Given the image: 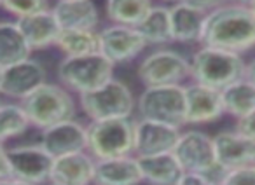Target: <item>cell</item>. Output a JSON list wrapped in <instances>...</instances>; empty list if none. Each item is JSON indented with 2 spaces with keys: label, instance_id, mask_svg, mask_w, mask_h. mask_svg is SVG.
<instances>
[{
  "label": "cell",
  "instance_id": "obj_10",
  "mask_svg": "<svg viewBox=\"0 0 255 185\" xmlns=\"http://www.w3.org/2000/svg\"><path fill=\"white\" fill-rule=\"evenodd\" d=\"M5 154H7L9 173L12 178L26 185L49 184L54 157L40 143L11 147L5 149Z\"/></svg>",
  "mask_w": 255,
  "mask_h": 185
},
{
  "label": "cell",
  "instance_id": "obj_5",
  "mask_svg": "<svg viewBox=\"0 0 255 185\" xmlns=\"http://www.w3.org/2000/svg\"><path fill=\"white\" fill-rule=\"evenodd\" d=\"M114 70L116 67L102 53H91L82 56H65L58 65L56 74L63 88L70 92L84 94L114 79Z\"/></svg>",
  "mask_w": 255,
  "mask_h": 185
},
{
  "label": "cell",
  "instance_id": "obj_30",
  "mask_svg": "<svg viewBox=\"0 0 255 185\" xmlns=\"http://www.w3.org/2000/svg\"><path fill=\"white\" fill-rule=\"evenodd\" d=\"M219 185H255V166L245 164L226 171Z\"/></svg>",
  "mask_w": 255,
  "mask_h": 185
},
{
  "label": "cell",
  "instance_id": "obj_37",
  "mask_svg": "<svg viewBox=\"0 0 255 185\" xmlns=\"http://www.w3.org/2000/svg\"><path fill=\"white\" fill-rule=\"evenodd\" d=\"M227 4H236V5H247V7H250V4L254 2V0H226Z\"/></svg>",
  "mask_w": 255,
  "mask_h": 185
},
{
  "label": "cell",
  "instance_id": "obj_12",
  "mask_svg": "<svg viewBox=\"0 0 255 185\" xmlns=\"http://www.w3.org/2000/svg\"><path fill=\"white\" fill-rule=\"evenodd\" d=\"M44 82H47L46 67L39 60H33L30 56L9 67H2L0 94L11 100L21 101Z\"/></svg>",
  "mask_w": 255,
  "mask_h": 185
},
{
  "label": "cell",
  "instance_id": "obj_6",
  "mask_svg": "<svg viewBox=\"0 0 255 185\" xmlns=\"http://www.w3.org/2000/svg\"><path fill=\"white\" fill-rule=\"evenodd\" d=\"M136 100L126 82L110 79L95 91L79 94V107L89 121L131 117Z\"/></svg>",
  "mask_w": 255,
  "mask_h": 185
},
{
  "label": "cell",
  "instance_id": "obj_14",
  "mask_svg": "<svg viewBox=\"0 0 255 185\" xmlns=\"http://www.w3.org/2000/svg\"><path fill=\"white\" fill-rule=\"evenodd\" d=\"M185 89V124H210L224 115L220 91L208 86L189 82Z\"/></svg>",
  "mask_w": 255,
  "mask_h": 185
},
{
  "label": "cell",
  "instance_id": "obj_42",
  "mask_svg": "<svg viewBox=\"0 0 255 185\" xmlns=\"http://www.w3.org/2000/svg\"><path fill=\"white\" fill-rule=\"evenodd\" d=\"M49 185H60V184H49Z\"/></svg>",
  "mask_w": 255,
  "mask_h": 185
},
{
  "label": "cell",
  "instance_id": "obj_38",
  "mask_svg": "<svg viewBox=\"0 0 255 185\" xmlns=\"http://www.w3.org/2000/svg\"><path fill=\"white\" fill-rule=\"evenodd\" d=\"M250 11L254 12V16H255V0H254V2H252V4H250Z\"/></svg>",
  "mask_w": 255,
  "mask_h": 185
},
{
  "label": "cell",
  "instance_id": "obj_29",
  "mask_svg": "<svg viewBox=\"0 0 255 185\" xmlns=\"http://www.w3.org/2000/svg\"><path fill=\"white\" fill-rule=\"evenodd\" d=\"M0 7L11 16H14L16 19L51 9L49 0H2Z\"/></svg>",
  "mask_w": 255,
  "mask_h": 185
},
{
  "label": "cell",
  "instance_id": "obj_2",
  "mask_svg": "<svg viewBox=\"0 0 255 185\" xmlns=\"http://www.w3.org/2000/svg\"><path fill=\"white\" fill-rule=\"evenodd\" d=\"M19 103L28 117L30 126H35L39 129L75 119L77 114V105L72 92L54 82H44Z\"/></svg>",
  "mask_w": 255,
  "mask_h": 185
},
{
  "label": "cell",
  "instance_id": "obj_1",
  "mask_svg": "<svg viewBox=\"0 0 255 185\" xmlns=\"http://www.w3.org/2000/svg\"><path fill=\"white\" fill-rule=\"evenodd\" d=\"M201 46L245 54L255 49V16L247 5L224 4L206 14Z\"/></svg>",
  "mask_w": 255,
  "mask_h": 185
},
{
  "label": "cell",
  "instance_id": "obj_41",
  "mask_svg": "<svg viewBox=\"0 0 255 185\" xmlns=\"http://www.w3.org/2000/svg\"><path fill=\"white\" fill-rule=\"evenodd\" d=\"M0 75H2V67H0Z\"/></svg>",
  "mask_w": 255,
  "mask_h": 185
},
{
  "label": "cell",
  "instance_id": "obj_19",
  "mask_svg": "<svg viewBox=\"0 0 255 185\" xmlns=\"http://www.w3.org/2000/svg\"><path fill=\"white\" fill-rule=\"evenodd\" d=\"M142 182L138 161L133 154L95 163V185H138Z\"/></svg>",
  "mask_w": 255,
  "mask_h": 185
},
{
  "label": "cell",
  "instance_id": "obj_35",
  "mask_svg": "<svg viewBox=\"0 0 255 185\" xmlns=\"http://www.w3.org/2000/svg\"><path fill=\"white\" fill-rule=\"evenodd\" d=\"M243 77L250 82L252 86L255 88V58L250 60L248 63H245V72H243Z\"/></svg>",
  "mask_w": 255,
  "mask_h": 185
},
{
  "label": "cell",
  "instance_id": "obj_20",
  "mask_svg": "<svg viewBox=\"0 0 255 185\" xmlns=\"http://www.w3.org/2000/svg\"><path fill=\"white\" fill-rule=\"evenodd\" d=\"M208 12L196 9L185 2H175L170 7V28L171 40L180 44H199L203 35V26Z\"/></svg>",
  "mask_w": 255,
  "mask_h": 185
},
{
  "label": "cell",
  "instance_id": "obj_11",
  "mask_svg": "<svg viewBox=\"0 0 255 185\" xmlns=\"http://www.w3.org/2000/svg\"><path fill=\"white\" fill-rule=\"evenodd\" d=\"M100 53L114 65H124L133 61L145 51L147 42L135 26L109 25L98 32Z\"/></svg>",
  "mask_w": 255,
  "mask_h": 185
},
{
  "label": "cell",
  "instance_id": "obj_25",
  "mask_svg": "<svg viewBox=\"0 0 255 185\" xmlns=\"http://www.w3.org/2000/svg\"><path fill=\"white\" fill-rule=\"evenodd\" d=\"M135 28L143 37L147 46H166L173 42L170 28V7L166 5H152Z\"/></svg>",
  "mask_w": 255,
  "mask_h": 185
},
{
  "label": "cell",
  "instance_id": "obj_26",
  "mask_svg": "<svg viewBox=\"0 0 255 185\" xmlns=\"http://www.w3.org/2000/svg\"><path fill=\"white\" fill-rule=\"evenodd\" d=\"M152 7V0H105V14L112 25L136 26Z\"/></svg>",
  "mask_w": 255,
  "mask_h": 185
},
{
  "label": "cell",
  "instance_id": "obj_44",
  "mask_svg": "<svg viewBox=\"0 0 255 185\" xmlns=\"http://www.w3.org/2000/svg\"><path fill=\"white\" fill-rule=\"evenodd\" d=\"M93 185H95V184H93Z\"/></svg>",
  "mask_w": 255,
  "mask_h": 185
},
{
  "label": "cell",
  "instance_id": "obj_17",
  "mask_svg": "<svg viewBox=\"0 0 255 185\" xmlns=\"http://www.w3.org/2000/svg\"><path fill=\"white\" fill-rule=\"evenodd\" d=\"M95 163L88 150L54 157L49 184L60 185H93Z\"/></svg>",
  "mask_w": 255,
  "mask_h": 185
},
{
  "label": "cell",
  "instance_id": "obj_3",
  "mask_svg": "<svg viewBox=\"0 0 255 185\" xmlns=\"http://www.w3.org/2000/svg\"><path fill=\"white\" fill-rule=\"evenodd\" d=\"M189 65V79H192V82L208 86L217 91L241 79L245 72L243 54L210 46H201V49L191 56Z\"/></svg>",
  "mask_w": 255,
  "mask_h": 185
},
{
  "label": "cell",
  "instance_id": "obj_34",
  "mask_svg": "<svg viewBox=\"0 0 255 185\" xmlns=\"http://www.w3.org/2000/svg\"><path fill=\"white\" fill-rule=\"evenodd\" d=\"M11 177L9 173V164H7V154H5V145L0 143V178Z\"/></svg>",
  "mask_w": 255,
  "mask_h": 185
},
{
  "label": "cell",
  "instance_id": "obj_28",
  "mask_svg": "<svg viewBox=\"0 0 255 185\" xmlns=\"http://www.w3.org/2000/svg\"><path fill=\"white\" fill-rule=\"evenodd\" d=\"M30 128V121L21 103H2L0 101V143L18 138Z\"/></svg>",
  "mask_w": 255,
  "mask_h": 185
},
{
  "label": "cell",
  "instance_id": "obj_27",
  "mask_svg": "<svg viewBox=\"0 0 255 185\" xmlns=\"http://www.w3.org/2000/svg\"><path fill=\"white\" fill-rule=\"evenodd\" d=\"M54 46L65 56L100 53V37L96 30H61Z\"/></svg>",
  "mask_w": 255,
  "mask_h": 185
},
{
  "label": "cell",
  "instance_id": "obj_39",
  "mask_svg": "<svg viewBox=\"0 0 255 185\" xmlns=\"http://www.w3.org/2000/svg\"><path fill=\"white\" fill-rule=\"evenodd\" d=\"M164 2H173L175 4V2H180V0H164Z\"/></svg>",
  "mask_w": 255,
  "mask_h": 185
},
{
  "label": "cell",
  "instance_id": "obj_24",
  "mask_svg": "<svg viewBox=\"0 0 255 185\" xmlns=\"http://www.w3.org/2000/svg\"><path fill=\"white\" fill-rule=\"evenodd\" d=\"M28 42L16 21H0V67H9L32 56Z\"/></svg>",
  "mask_w": 255,
  "mask_h": 185
},
{
  "label": "cell",
  "instance_id": "obj_15",
  "mask_svg": "<svg viewBox=\"0 0 255 185\" xmlns=\"http://www.w3.org/2000/svg\"><path fill=\"white\" fill-rule=\"evenodd\" d=\"M40 145L53 157L81 152L88 149V131L86 126L75 119L58 122L46 129H40Z\"/></svg>",
  "mask_w": 255,
  "mask_h": 185
},
{
  "label": "cell",
  "instance_id": "obj_13",
  "mask_svg": "<svg viewBox=\"0 0 255 185\" xmlns=\"http://www.w3.org/2000/svg\"><path fill=\"white\" fill-rule=\"evenodd\" d=\"M180 136V128L164 122L135 119V138H133V156H157L173 152V147Z\"/></svg>",
  "mask_w": 255,
  "mask_h": 185
},
{
  "label": "cell",
  "instance_id": "obj_32",
  "mask_svg": "<svg viewBox=\"0 0 255 185\" xmlns=\"http://www.w3.org/2000/svg\"><path fill=\"white\" fill-rule=\"evenodd\" d=\"M175 185H219L217 182L210 180L205 175L198 173H182V177L177 180Z\"/></svg>",
  "mask_w": 255,
  "mask_h": 185
},
{
  "label": "cell",
  "instance_id": "obj_43",
  "mask_svg": "<svg viewBox=\"0 0 255 185\" xmlns=\"http://www.w3.org/2000/svg\"><path fill=\"white\" fill-rule=\"evenodd\" d=\"M0 2H2V0H0Z\"/></svg>",
  "mask_w": 255,
  "mask_h": 185
},
{
  "label": "cell",
  "instance_id": "obj_40",
  "mask_svg": "<svg viewBox=\"0 0 255 185\" xmlns=\"http://www.w3.org/2000/svg\"><path fill=\"white\" fill-rule=\"evenodd\" d=\"M252 164H254V166H255V156H254V159H252Z\"/></svg>",
  "mask_w": 255,
  "mask_h": 185
},
{
  "label": "cell",
  "instance_id": "obj_4",
  "mask_svg": "<svg viewBox=\"0 0 255 185\" xmlns=\"http://www.w3.org/2000/svg\"><path fill=\"white\" fill-rule=\"evenodd\" d=\"M86 131H88L86 150L91 154L95 161L133 154V138H135L133 117L89 121Z\"/></svg>",
  "mask_w": 255,
  "mask_h": 185
},
{
  "label": "cell",
  "instance_id": "obj_36",
  "mask_svg": "<svg viewBox=\"0 0 255 185\" xmlns=\"http://www.w3.org/2000/svg\"><path fill=\"white\" fill-rule=\"evenodd\" d=\"M0 185H26V184L16 180V178H12V177H5V178H0Z\"/></svg>",
  "mask_w": 255,
  "mask_h": 185
},
{
  "label": "cell",
  "instance_id": "obj_23",
  "mask_svg": "<svg viewBox=\"0 0 255 185\" xmlns=\"http://www.w3.org/2000/svg\"><path fill=\"white\" fill-rule=\"evenodd\" d=\"M220 101H222L224 114L238 121L255 108V88L247 79L241 77L220 89Z\"/></svg>",
  "mask_w": 255,
  "mask_h": 185
},
{
  "label": "cell",
  "instance_id": "obj_21",
  "mask_svg": "<svg viewBox=\"0 0 255 185\" xmlns=\"http://www.w3.org/2000/svg\"><path fill=\"white\" fill-rule=\"evenodd\" d=\"M16 23H18L19 30H21L23 37L26 39L32 51L47 49V47L54 46L58 35L61 32L60 25H58L51 9L25 16V18H19L16 19Z\"/></svg>",
  "mask_w": 255,
  "mask_h": 185
},
{
  "label": "cell",
  "instance_id": "obj_8",
  "mask_svg": "<svg viewBox=\"0 0 255 185\" xmlns=\"http://www.w3.org/2000/svg\"><path fill=\"white\" fill-rule=\"evenodd\" d=\"M173 156L177 157L184 173L205 175L210 180L220 184L226 171L217 164L213 138L198 129L180 131L173 147Z\"/></svg>",
  "mask_w": 255,
  "mask_h": 185
},
{
  "label": "cell",
  "instance_id": "obj_16",
  "mask_svg": "<svg viewBox=\"0 0 255 185\" xmlns=\"http://www.w3.org/2000/svg\"><path fill=\"white\" fill-rule=\"evenodd\" d=\"M213 150L217 164L224 171H229L245 164H252L255 156V142L234 128L213 136Z\"/></svg>",
  "mask_w": 255,
  "mask_h": 185
},
{
  "label": "cell",
  "instance_id": "obj_33",
  "mask_svg": "<svg viewBox=\"0 0 255 185\" xmlns=\"http://www.w3.org/2000/svg\"><path fill=\"white\" fill-rule=\"evenodd\" d=\"M182 2H185V4L192 5V7H196V9H201V11H205V12H210V11H213V9L226 4V0H182Z\"/></svg>",
  "mask_w": 255,
  "mask_h": 185
},
{
  "label": "cell",
  "instance_id": "obj_9",
  "mask_svg": "<svg viewBox=\"0 0 255 185\" xmlns=\"http://www.w3.org/2000/svg\"><path fill=\"white\" fill-rule=\"evenodd\" d=\"M191 74L189 60L182 53L170 47H161L149 53L138 65L140 82L143 86H170L182 84Z\"/></svg>",
  "mask_w": 255,
  "mask_h": 185
},
{
  "label": "cell",
  "instance_id": "obj_31",
  "mask_svg": "<svg viewBox=\"0 0 255 185\" xmlns=\"http://www.w3.org/2000/svg\"><path fill=\"white\" fill-rule=\"evenodd\" d=\"M236 129L255 142V108L252 112H248L247 115H243L241 119H238Z\"/></svg>",
  "mask_w": 255,
  "mask_h": 185
},
{
  "label": "cell",
  "instance_id": "obj_18",
  "mask_svg": "<svg viewBox=\"0 0 255 185\" xmlns=\"http://www.w3.org/2000/svg\"><path fill=\"white\" fill-rule=\"evenodd\" d=\"M61 30H96L100 11L95 0H58L51 7Z\"/></svg>",
  "mask_w": 255,
  "mask_h": 185
},
{
  "label": "cell",
  "instance_id": "obj_22",
  "mask_svg": "<svg viewBox=\"0 0 255 185\" xmlns=\"http://www.w3.org/2000/svg\"><path fill=\"white\" fill-rule=\"evenodd\" d=\"M136 161H138L143 182H149L150 185H175L184 173L173 152L142 156L136 157Z\"/></svg>",
  "mask_w": 255,
  "mask_h": 185
},
{
  "label": "cell",
  "instance_id": "obj_7",
  "mask_svg": "<svg viewBox=\"0 0 255 185\" xmlns=\"http://www.w3.org/2000/svg\"><path fill=\"white\" fill-rule=\"evenodd\" d=\"M140 119L185 126V89L184 84L147 86L135 105Z\"/></svg>",
  "mask_w": 255,
  "mask_h": 185
}]
</instances>
